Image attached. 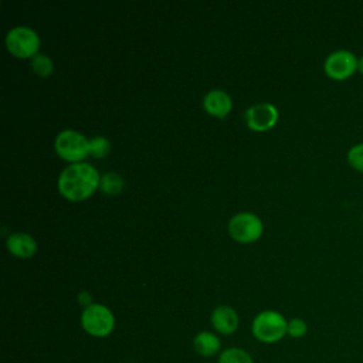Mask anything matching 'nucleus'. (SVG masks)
<instances>
[{
	"label": "nucleus",
	"mask_w": 363,
	"mask_h": 363,
	"mask_svg": "<svg viewBox=\"0 0 363 363\" xmlns=\"http://www.w3.org/2000/svg\"><path fill=\"white\" fill-rule=\"evenodd\" d=\"M217 363H254V360L245 349L227 347L218 354Z\"/></svg>",
	"instance_id": "14"
},
{
	"label": "nucleus",
	"mask_w": 363,
	"mask_h": 363,
	"mask_svg": "<svg viewBox=\"0 0 363 363\" xmlns=\"http://www.w3.org/2000/svg\"><path fill=\"white\" fill-rule=\"evenodd\" d=\"M228 233L238 242H254L262 234V221L254 213H237L228 221Z\"/></svg>",
	"instance_id": "6"
},
{
	"label": "nucleus",
	"mask_w": 363,
	"mask_h": 363,
	"mask_svg": "<svg viewBox=\"0 0 363 363\" xmlns=\"http://www.w3.org/2000/svg\"><path fill=\"white\" fill-rule=\"evenodd\" d=\"M77 299H78V302H79L84 308H86V306H89L91 303H94V302H92V296H91V294H89L88 291H81V292L78 294Z\"/></svg>",
	"instance_id": "19"
},
{
	"label": "nucleus",
	"mask_w": 363,
	"mask_h": 363,
	"mask_svg": "<svg viewBox=\"0 0 363 363\" xmlns=\"http://www.w3.org/2000/svg\"><path fill=\"white\" fill-rule=\"evenodd\" d=\"M286 325L288 320L281 312L267 309L255 315L251 323V332L262 343H277L286 336Z\"/></svg>",
	"instance_id": "2"
},
{
	"label": "nucleus",
	"mask_w": 363,
	"mask_h": 363,
	"mask_svg": "<svg viewBox=\"0 0 363 363\" xmlns=\"http://www.w3.org/2000/svg\"><path fill=\"white\" fill-rule=\"evenodd\" d=\"M6 47L11 55L31 60L38 54L40 37L31 27L17 26L6 34Z\"/></svg>",
	"instance_id": "5"
},
{
	"label": "nucleus",
	"mask_w": 363,
	"mask_h": 363,
	"mask_svg": "<svg viewBox=\"0 0 363 363\" xmlns=\"http://www.w3.org/2000/svg\"><path fill=\"white\" fill-rule=\"evenodd\" d=\"M357 57L349 50H336L323 61L325 74L335 81H345L357 71Z\"/></svg>",
	"instance_id": "7"
},
{
	"label": "nucleus",
	"mask_w": 363,
	"mask_h": 363,
	"mask_svg": "<svg viewBox=\"0 0 363 363\" xmlns=\"http://www.w3.org/2000/svg\"><path fill=\"white\" fill-rule=\"evenodd\" d=\"M245 121L252 130H268L278 121V109L269 102L255 104L245 111Z\"/></svg>",
	"instance_id": "8"
},
{
	"label": "nucleus",
	"mask_w": 363,
	"mask_h": 363,
	"mask_svg": "<svg viewBox=\"0 0 363 363\" xmlns=\"http://www.w3.org/2000/svg\"><path fill=\"white\" fill-rule=\"evenodd\" d=\"M123 186H125V182H123V177L119 173L108 172V173L101 176L99 189L102 190V193H105L108 196L119 194L122 191Z\"/></svg>",
	"instance_id": "13"
},
{
	"label": "nucleus",
	"mask_w": 363,
	"mask_h": 363,
	"mask_svg": "<svg viewBox=\"0 0 363 363\" xmlns=\"http://www.w3.org/2000/svg\"><path fill=\"white\" fill-rule=\"evenodd\" d=\"M308 332V325L303 319L301 318H292L288 320L286 325V335L294 337V339H301L306 335Z\"/></svg>",
	"instance_id": "18"
},
{
	"label": "nucleus",
	"mask_w": 363,
	"mask_h": 363,
	"mask_svg": "<svg viewBox=\"0 0 363 363\" xmlns=\"http://www.w3.org/2000/svg\"><path fill=\"white\" fill-rule=\"evenodd\" d=\"M204 109L217 118H224L230 113L233 108V101L230 95L221 89H211L203 98Z\"/></svg>",
	"instance_id": "10"
},
{
	"label": "nucleus",
	"mask_w": 363,
	"mask_h": 363,
	"mask_svg": "<svg viewBox=\"0 0 363 363\" xmlns=\"http://www.w3.org/2000/svg\"><path fill=\"white\" fill-rule=\"evenodd\" d=\"M81 326L92 337H106L115 329V316L108 306L94 302L82 309Z\"/></svg>",
	"instance_id": "3"
},
{
	"label": "nucleus",
	"mask_w": 363,
	"mask_h": 363,
	"mask_svg": "<svg viewBox=\"0 0 363 363\" xmlns=\"http://www.w3.org/2000/svg\"><path fill=\"white\" fill-rule=\"evenodd\" d=\"M193 349L201 357H213L221 353V340L214 332L203 330L193 337Z\"/></svg>",
	"instance_id": "12"
},
{
	"label": "nucleus",
	"mask_w": 363,
	"mask_h": 363,
	"mask_svg": "<svg viewBox=\"0 0 363 363\" xmlns=\"http://www.w3.org/2000/svg\"><path fill=\"white\" fill-rule=\"evenodd\" d=\"M7 250L18 257V258H28L31 255H34V252L37 251V242L33 238V235L27 234V233H13L7 237L6 241Z\"/></svg>",
	"instance_id": "11"
},
{
	"label": "nucleus",
	"mask_w": 363,
	"mask_h": 363,
	"mask_svg": "<svg viewBox=\"0 0 363 363\" xmlns=\"http://www.w3.org/2000/svg\"><path fill=\"white\" fill-rule=\"evenodd\" d=\"M111 152V142L105 136H94L89 139V155L101 159Z\"/></svg>",
	"instance_id": "16"
},
{
	"label": "nucleus",
	"mask_w": 363,
	"mask_h": 363,
	"mask_svg": "<svg viewBox=\"0 0 363 363\" xmlns=\"http://www.w3.org/2000/svg\"><path fill=\"white\" fill-rule=\"evenodd\" d=\"M54 147L64 160L78 163L89 155V139L78 130L64 129L57 135Z\"/></svg>",
	"instance_id": "4"
},
{
	"label": "nucleus",
	"mask_w": 363,
	"mask_h": 363,
	"mask_svg": "<svg viewBox=\"0 0 363 363\" xmlns=\"http://www.w3.org/2000/svg\"><path fill=\"white\" fill-rule=\"evenodd\" d=\"M30 64H31V69L38 75V77H48L52 69H54V64H52V60L47 55V54H35L31 60H30Z\"/></svg>",
	"instance_id": "15"
},
{
	"label": "nucleus",
	"mask_w": 363,
	"mask_h": 363,
	"mask_svg": "<svg viewBox=\"0 0 363 363\" xmlns=\"http://www.w3.org/2000/svg\"><path fill=\"white\" fill-rule=\"evenodd\" d=\"M346 160L353 170L363 173V142L353 145L347 150Z\"/></svg>",
	"instance_id": "17"
},
{
	"label": "nucleus",
	"mask_w": 363,
	"mask_h": 363,
	"mask_svg": "<svg viewBox=\"0 0 363 363\" xmlns=\"http://www.w3.org/2000/svg\"><path fill=\"white\" fill-rule=\"evenodd\" d=\"M357 71L363 75V55L359 57V60H357Z\"/></svg>",
	"instance_id": "20"
},
{
	"label": "nucleus",
	"mask_w": 363,
	"mask_h": 363,
	"mask_svg": "<svg viewBox=\"0 0 363 363\" xmlns=\"http://www.w3.org/2000/svg\"><path fill=\"white\" fill-rule=\"evenodd\" d=\"M99 182L101 176L92 164L78 162L62 169L57 186L65 199L79 201L89 197L99 187Z\"/></svg>",
	"instance_id": "1"
},
{
	"label": "nucleus",
	"mask_w": 363,
	"mask_h": 363,
	"mask_svg": "<svg viewBox=\"0 0 363 363\" xmlns=\"http://www.w3.org/2000/svg\"><path fill=\"white\" fill-rule=\"evenodd\" d=\"M210 320L214 330L220 335H233L240 325V318L237 311L228 305L217 306L211 312Z\"/></svg>",
	"instance_id": "9"
}]
</instances>
